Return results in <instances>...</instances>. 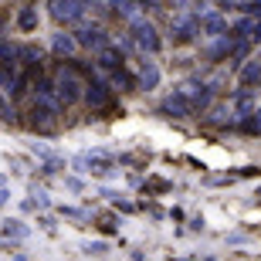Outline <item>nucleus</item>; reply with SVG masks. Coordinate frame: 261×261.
<instances>
[{"label": "nucleus", "mask_w": 261, "mask_h": 261, "mask_svg": "<svg viewBox=\"0 0 261 261\" xmlns=\"http://www.w3.org/2000/svg\"><path fill=\"white\" fill-rule=\"evenodd\" d=\"M28 207H41V211H44V207H48V197H44V194H41V190H38V194H31Z\"/></svg>", "instance_id": "obj_23"}, {"label": "nucleus", "mask_w": 261, "mask_h": 261, "mask_svg": "<svg viewBox=\"0 0 261 261\" xmlns=\"http://www.w3.org/2000/svg\"><path fill=\"white\" fill-rule=\"evenodd\" d=\"M139 85H143L146 92L160 85V68H156L153 61H143V65H139Z\"/></svg>", "instance_id": "obj_14"}, {"label": "nucleus", "mask_w": 261, "mask_h": 261, "mask_svg": "<svg viewBox=\"0 0 261 261\" xmlns=\"http://www.w3.org/2000/svg\"><path fill=\"white\" fill-rule=\"evenodd\" d=\"M163 112H166V116H173V119H190V116L197 112V106H194V98L187 95L184 88H176L173 95H166Z\"/></svg>", "instance_id": "obj_4"}, {"label": "nucleus", "mask_w": 261, "mask_h": 261, "mask_svg": "<svg viewBox=\"0 0 261 261\" xmlns=\"http://www.w3.org/2000/svg\"><path fill=\"white\" fill-rule=\"evenodd\" d=\"M17 28L20 31H34L38 28V7H24L17 14Z\"/></svg>", "instance_id": "obj_17"}, {"label": "nucleus", "mask_w": 261, "mask_h": 261, "mask_svg": "<svg viewBox=\"0 0 261 261\" xmlns=\"http://www.w3.org/2000/svg\"><path fill=\"white\" fill-rule=\"evenodd\" d=\"M88 4H92V0H48L51 17L58 20V24H78V20L85 17Z\"/></svg>", "instance_id": "obj_2"}, {"label": "nucleus", "mask_w": 261, "mask_h": 261, "mask_svg": "<svg viewBox=\"0 0 261 261\" xmlns=\"http://www.w3.org/2000/svg\"><path fill=\"white\" fill-rule=\"evenodd\" d=\"M234 102H238V109H241V112H248V109H251V88L238 92V95H234Z\"/></svg>", "instance_id": "obj_21"}, {"label": "nucleus", "mask_w": 261, "mask_h": 261, "mask_svg": "<svg viewBox=\"0 0 261 261\" xmlns=\"http://www.w3.org/2000/svg\"><path fill=\"white\" fill-rule=\"evenodd\" d=\"M146 4H156V0H146Z\"/></svg>", "instance_id": "obj_26"}, {"label": "nucleus", "mask_w": 261, "mask_h": 261, "mask_svg": "<svg viewBox=\"0 0 261 261\" xmlns=\"http://www.w3.org/2000/svg\"><path fill=\"white\" fill-rule=\"evenodd\" d=\"M197 31H200V20H197V17H176L173 20V41H176V44L190 41Z\"/></svg>", "instance_id": "obj_8"}, {"label": "nucleus", "mask_w": 261, "mask_h": 261, "mask_svg": "<svg viewBox=\"0 0 261 261\" xmlns=\"http://www.w3.org/2000/svg\"><path fill=\"white\" fill-rule=\"evenodd\" d=\"M75 38H78V44L82 48H95V51H102V48H109V38H106V31L102 28H78L75 31Z\"/></svg>", "instance_id": "obj_7"}, {"label": "nucleus", "mask_w": 261, "mask_h": 261, "mask_svg": "<svg viewBox=\"0 0 261 261\" xmlns=\"http://www.w3.org/2000/svg\"><path fill=\"white\" fill-rule=\"evenodd\" d=\"M122 61H126V58H122V51L112 48V44L98 51V65L106 68V71H119V68H122Z\"/></svg>", "instance_id": "obj_10"}, {"label": "nucleus", "mask_w": 261, "mask_h": 261, "mask_svg": "<svg viewBox=\"0 0 261 261\" xmlns=\"http://www.w3.org/2000/svg\"><path fill=\"white\" fill-rule=\"evenodd\" d=\"M4 238H14V241H24V238H28V227H24L20 221H7V224H4Z\"/></svg>", "instance_id": "obj_18"}, {"label": "nucleus", "mask_w": 261, "mask_h": 261, "mask_svg": "<svg viewBox=\"0 0 261 261\" xmlns=\"http://www.w3.org/2000/svg\"><path fill=\"white\" fill-rule=\"evenodd\" d=\"M244 14H248V17H261V0H251V4H244Z\"/></svg>", "instance_id": "obj_24"}, {"label": "nucleus", "mask_w": 261, "mask_h": 261, "mask_svg": "<svg viewBox=\"0 0 261 261\" xmlns=\"http://www.w3.org/2000/svg\"><path fill=\"white\" fill-rule=\"evenodd\" d=\"M17 65L31 68V71H41V48H34V44L17 48Z\"/></svg>", "instance_id": "obj_9"}, {"label": "nucleus", "mask_w": 261, "mask_h": 261, "mask_svg": "<svg viewBox=\"0 0 261 261\" xmlns=\"http://www.w3.org/2000/svg\"><path fill=\"white\" fill-rule=\"evenodd\" d=\"M55 85H58V98L65 102V106H71V102H78V98L85 95L88 82H82V75H78L75 65H65V61H61V65L55 68Z\"/></svg>", "instance_id": "obj_1"}, {"label": "nucleus", "mask_w": 261, "mask_h": 261, "mask_svg": "<svg viewBox=\"0 0 261 261\" xmlns=\"http://www.w3.org/2000/svg\"><path fill=\"white\" fill-rule=\"evenodd\" d=\"M51 48L58 51V55H71V51L78 48V38H75V34H55Z\"/></svg>", "instance_id": "obj_15"}, {"label": "nucleus", "mask_w": 261, "mask_h": 261, "mask_svg": "<svg viewBox=\"0 0 261 261\" xmlns=\"http://www.w3.org/2000/svg\"><path fill=\"white\" fill-rule=\"evenodd\" d=\"M112 85H119L122 92H129V88H133V78L126 75V68H119V71H112Z\"/></svg>", "instance_id": "obj_20"}, {"label": "nucleus", "mask_w": 261, "mask_h": 261, "mask_svg": "<svg viewBox=\"0 0 261 261\" xmlns=\"http://www.w3.org/2000/svg\"><path fill=\"white\" fill-rule=\"evenodd\" d=\"M109 7H112L116 17H126V20L139 17V4H136V0H109Z\"/></svg>", "instance_id": "obj_13"}, {"label": "nucleus", "mask_w": 261, "mask_h": 261, "mask_svg": "<svg viewBox=\"0 0 261 261\" xmlns=\"http://www.w3.org/2000/svg\"><path fill=\"white\" fill-rule=\"evenodd\" d=\"M133 44L143 51V55H156V51L163 48V41H160L156 28L149 24V20H143V17L133 20Z\"/></svg>", "instance_id": "obj_3"}, {"label": "nucleus", "mask_w": 261, "mask_h": 261, "mask_svg": "<svg viewBox=\"0 0 261 261\" xmlns=\"http://www.w3.org/2000/svg\"><path fill=\"white\" fill-rule=\"evenodd\" d=\"M55 122H58V102L38 98L34 109H31V126L34 129H55Z\"/></svg>", "instance_id": "obj_5"}, {"label": "nucleus", "mask_w": 261, "mask_h": 261, "mask_svg": "<svg viewBox=\"0 0 261 261\" xmlns=\"http://www.w3.org/2000/svg\"><path fill=\"white\" fill-rule=\"evenodd\" d=\"M0 65H4V61H0Z\"/></svg>", "instance_id": "obj_27"}, {"label": "nucleus", "mask_w": 261, "mask_h": 261, "mask_svg": "<svg viewBox=\"0 0 261 261\" xmlns=\"http://www.w3.org/2000/svg\"><path fill=\"white\" fill-rule=\"evenodd\" d=\"M248 116H251V119L244 122V129H248V133H261V109H258V112H248Z\"/></svg>", "instance_id": "obj_22"}, {"label": "nucleus", "mask_w": 261, "mask_h": 261, "mask_svg": "<svg viewBox=\"0 0 261 261\" xmlns=\"http://www.w3.org/2000/svg\"><path fill=\"white\" fill-rule=\"evenodd\" d=\"M200 31H203V34H211V38H221V34H224V17L217 14V10L203 14V17H200Z\"/></svg>", "instance_id": "obj_11"}, {"label": "nucleus", "mask_w": 261, "mask_h": 261, "mask_svg": "<svg viewBox=\"0 0 261 261\" xmlns=\"http://www.w3.org/2000/svg\"><path fill=\"white\" fill-rule=\"evenodd\" d=\"M0 61L4 65H17V48L7 44V41H0Z\"/></svg>", "instance_id": "obj_19"}, {"label": "nucleus", "mask_w": 261, "mask_h": 261, "mask_svg": "<svg viewBox=\"0 0 261 261\" xmlns=\"http://www.w3.org/2000/svg\"><path fill=\"white\" fill-rule=\"evenodd\" d=\"M88 254H106V244H85Z\"/></svg>", "instance_id": "obj_25"}, {"label": "nucleus", "mask_w": 261, "mask_h": 261, "mask_svg": "<svg viewBox=\"0 0 261 261\" xmlns=\"http://www.w3.org/2000/svg\"><path fill=\"white\" fill-rule=\"evenodd\" d=\"M184 92L194 98V106H197V109H207V106H211V88L200 85V82H190V85H184Z\"/></svg>", "instance_id": "obj_12"}, {"label": "nucleus", "mask_w": 261, "mask_h": 261, "mask_svg": "<svg viewBox=\"0 0 261 261\" xmlns=\"http://www.w3.org/2000/svg\"><path fill=\"white\" fill-rule=\"evenodd\" d=\"M85 98H88V106L106 109L109 102H112V88H109L106 82H98V78H88V85H85Z\"/></svg>", "instance_id": "obj_6"}, {"label": "nucleus", "mask_w": 261, "mask_h": 261, "mask_svg": "<svg viewBox=\"0 0 261 261\" xmlns=\"http://www.w3.org/2000/svg\"><path fill=\"white\" fill-rule=\"evenodd\" d=\"M241 82L244 88H251V85H261V61H248L241 71Z\"/></svg>", "instance_id": "obj_16"}]
</instances>
